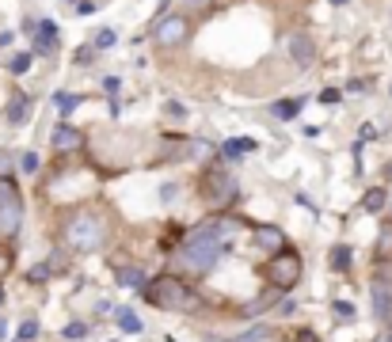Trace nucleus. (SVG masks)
Masks as SVG:
<instances>
[{"label": "nucleus", "mask_w": 392, "mask_h": 342, "mask_svg": "<svg viewBox=\"0 0 392 342\" xmlns=\"http://www.w3.org/2000/svg\"><path fill=\"white\" fill-rule=\"evenodd\" d=\"M251 149H255V141H225V145H221V152H225L229 160H236V156H244Z\"/></svg>", "instance_id": "obj_19"}, {"label": "nucleus", "mask_w": 392, "mask_h": 342, "mask_svg": "<svg viewBox=\"0 0 392 342\" xmlns=\"http://www.w3.org/2000/svg\"><path fill=\"white\" fill-rule=\"evenodd\" d=\"M23 225V202H12V206H0V236L12 239Z\"/></svg>", "instance_id": "obj_9"}, {"label": "nucleus", "mask_w": 392, "mask_h": 342, "mask_svg": "<svg viewBox=\"0 0 392 342\" xmlns=\"http://www.w3.org/2000/svg\"><path fill=\"white\" fill-rule=\"evenodd\" d=\"M377 263H392V221H385L377 232Z\"/></svg>", "instance_id": "obj_12"}, {"label": "nucleus", "mask_w": 392, "mask_h": 342, "mask_svg": "<svg viewBox=\"0 0 392 342\" xmlns=\"http://www.w3.org/2000/svg\"><path fill=\"white\" fill-rule=\"evenodd\" d=\"M385 202H388V194H385V190L377 187V190H369L366 198H362V209H366V213H377V209L385 206Z\"/></svg>", "instance_id": "obj_18"}, {"label": "nucleus", "mask_w": 392, "mask_h": 342, "mask_svg": "<svg viewBox=\"0 0 392 342\" xmlns=\"http://www.w3.org/2000/svg\"><path fill=\"white\" fill-rule=\"evenodd\" d=\"M331 312H335V320H343V323H350V320H354V304H350V301H335V304H331Z\"/></svg>", "instance_id": "obj_25"}, {"label": "nucleus", "mask_w": 392, "mask_h": 342, "mask_svg": "<svg viewBox=\"0 0 392 342\" xmlns=\"http://www.w3.org/2000/svg\"><path fill=\"white\" fill-rule=\"evenodd\" d=\"M331 4H347V0H331Z\"/></svg>", "instance_id": "obj_37"}, {"label": "nucleus", "mask_w": 392, "mask_h": 342, "mask_svg": "<svg viewBox=\"0 0 392 342\" xmlns=\"http://www.w3.org/2000/svg\"><path fill=\"white\" fill-rule=\"evenodd\" d=\"M198 194H202V202H206L210 209H229L232 202L240 198V183L232 179V171L225 168V164H210L206 171H202V179H198Z\"/></svg>", "instance_id": "obj_3"}, {"label": "nucleus", "mask_w": 392, "mask_h": 342, "mask_svg": "<svg viewBox=\"0 0 392 342\" xmlns=\"http://www.w3.org/2000/svg\"><path fill=\"white\" fill-rule=\"evenodd\" d=\"M115 46V31H99L96 34V50H110Z\"/></svg>", "instance_id": "obj_29"}, {"label": "nucleus", "mask_w": 392, "mask_h": 342, "mask_svg": "<svg viewBox=\"0 0 392 342\" xmlns=\"http://www.w3.org/2000/svg\"><path fill=\"white\" fill-rule=\"evenodd\" d=\"M4 46H12V31H4V34H0V50H4Z\"/></svg>", "instance_id": "obj_35"}, {"label": "nucleus", "mask_w": 392, "mask_h": 342, "mask_svg": "<svg viewBox=\"0 0 392 342\" xmlns=\"http://www.w3.org/2000/svg\"><path fill=\"white\" fill-rule=\"evenodd\" d=\"M8 335V323H4V316H0V338H4Z\"/></svg>", "instance_id": "obj_36"}, {"label": "nucleus", "mask_w": 392, "mask_h": 342, "mask_svg": "<svg viewBox=\"0 0 392 342\" xmlns=\"http://www.w3.org/2000/svg\"><path fill=\"white\" fill-rule=\"evenodd\" d=\"M301 270H305L301 255H297L293 247H282L278 255H270V258H267L263 278L270 282V289H274V293H289L297 282H301Z\"/></svg>", "instance_id": "obj_4"}, {"label": "nucleus", "mask_w": 392, "mask_h": 342, "mask_svg": "<svg viewBox=\"0 0 392 342\" xmlns=\"http://www.w3.org/2000/svg\"><path fill=\"white\" fill-rule=\"evenodd\" d=\"M39 168H42V160H39L34 152H23V156H20V171H23V175H39Z\"/></svg>", "instance_id": "obj_24"}, {"label": "nucleus", "mask_w": 392, "mask_h": 342, "mask_svg": "<svg viewBox=\"0 0 392 342\" xmlns=\"http://www.w3.org/2000/svg\"><path fill=\"white\" fill-rule=\"evenodd\" d=\"M369 301H373V316L392 323V282H373L369 285Z\"/></svg>", "instance_id": "obj_8"}, {"label": "nucleus", "mask_w": 392, "mask_h": 342, "mask_svg": "<svg viewBox=\"0 0 392 342\" xmlns=\"http://www.w3.org/2000/svg\"><path fill=\"white\" fill-rule=\"evenodd\" d=\"M148 278H145V270L141 266H122V270H118V285H126V289H141Z\"/></svg>", "instance_id": "obj_13"}, {"label": "nucleus", "mask_w": 392, "mask_h": 342, "mask_svg": "<svg viewBox=\"0 0 392 342\" xmlns=\"http://www.w3.org/2000/svg\"><path fill=\"white\" fill-rule=\"evenodd\" d=\"M34 335H39V323H34V320H27V323H20V342H31Z\"/></svg>", "instance_id": "obj_28"}, {"label": "nucleus", "mask_w": 392, "mask_h": 342, "mask_svg": "<svg viewBox=\"0 0 392 342\" xmlns=\"http://www.w3.org/2000/svg\"><path fill=\"white\" fill-rule=\"evenodd\" d=\"M50 274H53V270H50V263H39L31 274H27V278H31V285H34V282H46V278H50Z\"/></svg>", "instance_id": "obj_27"}, {"label": "nucleus", "mask_w": 392, "mask_h": 342, "mask_svg": "<svg viewBox=\"0 0 392 342\" xmlns=\"http://www.w3.org/2000/svg\"><path fill=\"white\" fill-rule=\"evenodd\" d=\"M301 107H305V99H282V103H274L270 110H274V118H282V122H286V118L301 114Z\"/></svg>", "instance_id": "obj_16"}, {"label": "nucleus", "mask_w": 392, "mask_h": 342, "mask_svg": "<svg viewBox=\"0 0 392 342\" xmlns=\"http://www.w3.org/2000/svg\"><path fill=\"white\" fill-rule=\"evenodd\" d=\"M320 103L324 107H335V103H339V91H335V88H324L320 91Z\"/></svg>", "instance_id": "obj_31"}, {"label": "nucleus", "mask_w": 392, "mask_h": 342, "mask_svg": "<svg viewBox=\"0 0 392 342\" xmlns=\"http://www.w3.org/2000/svg\"><path fill=\"white\" fill-rule=\"evenodd\" d=\"M34 31H39V39H34V46H39V53H53L58 50V31H53V23H34Z\"/></svg>", "instance_id": "obj_11"}, {"label": "nucleus", "mask_w": 392, "mask_h": 342, "mask_svg": "<svg viewBox=\"0 0 392 342\" xmlns=\"http://www.w3.org/2000/svg\"><path fill=\"white\" fill-rule=\"evenodd\" d=\"M293 342H320V338H316V331L301 327V331H293Z\"/></svg>", "instance_id": "obj_32"}, {"label": "nucleus", "mask_w": 392, "mask_h": 342, "mask_svg": "<svg viewBox=\"0 0 392 342\" xmlns=\"http://www.w3.org/2000/svg\"><path fill=\"white\" fill-rule=\"evenodd\" d=\"M23 118H27V96H23V91H15V96L8 99V122L20 126Z\"/></svg>", "instance_id": "obj_15"}, {"label": "nucleus", "mask_w": 392, "mask_h": 342, "mask_svg": "<svg viewBox=\"0 0 392 342\" xmlns=\"http://www.w3.org/2000/svg\"><path fill=\"white\" fill-rule=\"evenodd\" d=\"M388 206H392V198H388Z\"/></svg>", "instance_id": "obj_39"}, {"label": "nucleus", "mask_w": 392, "mask_h": 342, "mask_svg": "<svg viewBox=\"0 0 392 342\" xmlns=\"http://www.w3.org/2000/svg\"><path fill=\"white\" fill-rule=\"evenodd\" d=\"M84 335H88L84 323H69V327H65V338H84Z\"/></svg>", "instance_id": "obj_30"}, {"label": "nucleus", "mask_w": 392, "mask_h": 342, "mask_svg": "<svg viewBox=\"0 0 392 342\" xmlns=\"http://www.w3.org/2000/svg\"><path fill=\"white\" fill-rule=\"evenodd\" d=\"M331 266H335L339 274H347V270H350V247H347V244L331 247Z\"/></svg>", "instance_id": "obj_17"}, {"label": "nucleus", "mask_w": 392, "mask_h": 342, "mask_svg": "<svg viewBox=\"0 0 392 342\" xmlns=\"http://www.w3.org/2000/svg\"><path fill=\"white\" fill-rule=\"evenodd\" d=\"M141 297L153 304V308L164 312H194L202 308V297L194 293V285H186V278L179 274H156L141 285Z\"/></svg>", "instance_id": "obj_2"}, {"label": "nucleus", "mask_w": 392, "mask_h": 342, "mask_svg": "<svg viewBox=\"0 0 392 342\" xmlns=\"http://www.w3.org/2000/svg\"><path fill=\"white\" fill-rule=\"evenodd\" d=\"M50 145H53V152H58V156L80 152L84 149V133L77 126H58V129H53V137H50Z\"/></svg>", "instance_id": "obj_7"}, {"label": "nucleus", "mask_w": 392, "mask_h": 342, "mask_svg": "<svg viewBox=\"0 0 392 342\" xmlns=\"http://www.w3.org/2000/svg\"><path fill=\"white\" fill-rule=\"evenodd\" d=\"M289 58H293L297 65H309V61L316 58V46H312V39H309L305 31L289 34Z\"/></svg>", "instance_id": "obj_10"}, {"label": "nucleus", "mask_w": 392, "mask_h": 342, "mask_svg": "<svg viewBox=\"0 0 392 342\" xmlns=\"http://www.w3.org/2000/svg\"><path fill=\"white\" fill-rule=\"evenodd\" d=\"M179 8H183V12H191V15H210L213 0H179Z\"/></svg>", "instance_id": "obj_20"}, {"label": "nucleus", "mask_w": 392, "mask_h": 342, "mask_svg": "<svg viewBox=\"0 0 392 342\" xmlns=\"http://www.w3.org/2000/svg\"><path fill=\"white\" fill-rule=\"evenodd\" d=\"M12 202H20V190L12 179H0V206H12Z\"/></svg>", "instance_id": "obj_23"}, {"label": "nucleus", "mask_w": 392, "mask_h": 342, "mask_svg": "<svg viewBox=\"0 0 392 342\" xmlns=\"http://www.w3.org/2000/svg\"><path fill=\"white\" fill-rule=\"evenodd\" d=\"M61 236H65V247H72V251H80V255H91V251H99V247L107 244L110 225H107V217L99 213L96 206H84V209H77V213L65 217Z\"/></svg>", "instance_id": "obj_1"}, {"label": "nucleus", "mask_w": 392, "mask_h": 342, "mask_svg": "<svg viewBox=\"0 0 392 342\" xmlns=\"http://www.w3.org/2000/svg\"><path fill=\"white\" fill-rule=\"evenodd\" d=\"M175 194H179V190H175V187H172V183H167V187L160 190V198H164V202H175Z\"/></svg>", "instance_id": "obj_34"}, {"label": "nucleus", "mask_w": 392, "mask_h": 342, "mask_svg": "<svg viewBox=\"0 0 392 342\" xmlns=\"http://www.w3.org/2000/svg\"><path fill=\"white\" fill-rule=\"evenodd\" d=\"M186 34H191V23H186V15H164V20L153 27V42L164 46V50H175V46H183Z\"/></svg>", "instance_id": "obj_5"}, {"label": "nucleus", "mask_w": 392, "mask_h": 342, "mask_svg": "<svg viewBox=\"0 0 392 342\" xmlns=\"http://www.w3.org/2000/svg\"><path fill=\"white\" fill-rule=\"evenodd\" d=\"M267 335H270V331H267V327H251V331H248V335H240V338H232V342H263Z\"/></svg>", "instance_id": "obj_26"}, {"label": "nucleus", "mask_w": 392, "mask_h": 342, "mask_svg": "<svg viewBox=\"0 0 392 342\" xmlns=\"http://www.w3.org/2000/svg\"><path fill=\"white\" fill-rule=\"evenodd\" d=\"M12 266H15V251L4 244V239H0V282L8 278V270H12Z\"/></svg>", "instance_id": "obj_21"}, {"label": "nucleus", "mask_w": 392, "mask_h": 342, "mask_svg": "<svg viewBox=\"0 0 392 342\" xmlns=\"http://www.w3.org/2000/svg\"><path fill=\"white\" fill-rule=\"evenodd\" d=\"M53 103H58V114H72V110L80 107V96H72V91H61Z\"/></svg>", "instance_id": "obj_22"}, {"label": "nucleus", "mask_w": 392, "mask_h": 342, "mask_svg": "<svg viewBox=\"0 0 392 342\" xmlns=\"http://www.w3.org/2000/svg\"><path fill=\"white\" fill-rule=\"evenodd\" d=\"M0 304H4V289H0Z\"/></svg>", "instance_id": "obj_38"}, {"label": "nucleus", "mask_w": 392, "mask_h": 342, "mask_svg": "<svg viewBox=\"0 0 392 342\" xmlns=\"http://www.w3.org/2000/svg\"><path fill=\"white\" fill-rule=\"evenodd\" d=\"M115 323H118V331H126V335H137V331H141V320H137L134 308H118Z\"/></svg>", "instance_id": "obj_14"}, {"label": "nucleus", "mask_w": 392, "mask_h": 342, "mask_svg": "<svg viewBox=\"0 0 392 342\" xmlns=\"http://www.w3.org/2000/svg\"><path fill=\"white\" fill-rule=\"evenodd\" d=\"M251 244L263 255H278L286 247V232L278 225H251Z\"/></svg>", "instance_id": "obj_6"}, {"label": "nucleus", "mask_w": 392, "mask_h": 342, "mask_svg": "<svg viewBox=\"0 0 392 342\" xmlns=\"http://www.w3.org/2000/svg\"><path fill=\"white\" fill-rule=\"evenodd\" d=\"M27 65H31V58H27V53H20V58H12V72H23Z\"/></svg>", "instance_id": "obj_33"}]
</instances>
